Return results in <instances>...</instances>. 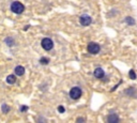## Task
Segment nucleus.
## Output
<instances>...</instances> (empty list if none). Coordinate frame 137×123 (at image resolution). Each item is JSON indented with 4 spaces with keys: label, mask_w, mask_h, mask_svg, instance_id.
<instances>
[{
    "label": "nucleus",
    "mask_w": 137,
    "mask_h": 123,
    "mask_svg": "<svg viewBox=\"0 0 137 123\" xmlns=\"http://www.w3.org/2000/svg\"><path fill=\"white\" fill-rule=\"evenodd\" d=\"M14 72H15V74H16L17 76H22V75H24V73H25V68L22 66V65H17V66L15 68Z\"/></svg>",
    "instance_id": "nucleus-8"
},
{
    "label": "nucleus",
    "mask_w": 137,
    "mask_h": 123,
    "mask_svg": "<svg viewBox=\"0 0 137 123\" xmlns=\"http://www.w3.org/2000/svg\"><path fill=\"white\" fill-rule=\"evenodd\" d=\"M25 10V7L22 2L19 1H14L12 4H11V11L15 14H22Z\"/></svg>",
    "instance_id": "nucleus-1"
},
{
    "label": "nucleus",
    "mask_w": 137,
    "mask_h": 123,
    "mask_svg": "<svg viewBox=\"0 0 137 123\" xmlns=\"http://www.w3.org/2000/svg\"><path fill=\"white\" fill-rule=\"evenodd\" d=\"M26 110H28V107L27 106H23L22 108H21V111H26Z\"/></svg>",
    "instance_id": "nucleus-16"
},
{
    "label": "nucleus",
    "mask_w": 137,
    "mask_h": 123,
    "mask_svg": "<svg viewBox=\"0 0 137 123\" xmlns=\"http://www.w3.org/2000/svg\"><path fill=\"white\" fill-rule=\"evenodd\" d=\"M7 83L9 85H13L16 83V77H15V75H9L8 77H7Z\"/></svg>",
    "instance_id": "nucleus-9"
},
{
    "label": "nucleus",
    "mask_w": 137,
    "mask_h": 123,
    "mask_svg": "<svg viewBox=\"0 0 137 123\" xmlns=\"http://www.w3.org/2000/svg\"><path fill=\"white\" fill-rule=\"evenodd\" d=\"M85 121H86V120H85L84 118H78V119L76 120V122H85Z\"/></svg>",
    "instance_id": "nucleus-17"
},
{
    "label": "nucleus",
    "mask_w": 137,
    "mask_h": 123,
    "mask_svg": "<svg viewBox=\"0 0 137 123\" xmlns=\"http://www.w3.org/2000/svg\"><path fill=\"white\" fill-rule=\"evenodd\" d=\"M125 22H126L128 25H135V20H134V18H132V17H126V18H125Z\"/></svg>",
    "instance_id": "nucleus-13"
},
{
    "label": "nucleus",
    "mask_w": 137,
    "mask_h": 123,
    "mask_svg": "<svg viewBox=\"0 0 137 123\" xmlns=\"http://www.w3.org/2000/svg\"><path fill=\"white\" fill-rule=\"evenodd\" d=\"M129 76H130V78L131 79H136V77H137V76H136V73H135V71L134 70H131L130 72H129Z\"/></svg>",
    "instance_id": "nucleus-10"
},
{
    "label": "nucleus",
    "mask_w": 137,
    "mask_h": 123,
    "mask_svg": "<svg viewBox=\"0 0 137 123\" xmlns=\"http://www.w3.org/2000/svg\"><path fill=\"white\" fill-rule=\"evenodd\" d=\"M6 43H7L9 46H13V44H14V40H13L12 38H8V39H6Z\"/></svg>",
    "instance_id": "nucleus-14"
},
{
    "label": "nucleus",
    "mask_w": 137,
    "mask_h": 123,
    "mask_svg": "<svg viewBox=\"0 0 137 123\" xmlns=\"http://www.w3.org/2000/svg\"><path fill=\"white\" fill-rule=\"evenodd\" d=\"M87 49H88V52H89L90 54H92V55H96V54L100 52L101 47H100V45H99L97 43L90 42V43L88 44V46H87Z\"/></svg>",
    "instance_id": "nucleus-2"
},
{
    "label": "nucleus",
    "mask_w": 137,
    "mask_h": 123,
    "mask_svg": "<svg viewBox=\"0 0 137 123\" xmlns=\"http://www.w3.org/2000/svg\"><path fill=\"white\" fill-rule=\"evenodd\" d=\"M119 120L120 119H119L118 115H116V114H111L107 118V122L108 123H117V122H119Z\"/></svg>",
    "instance_id": "nucleus-7"
},
{
    "label": "nucleus",
    "mask_w": 137,
    "mask_h": 123,
    "mask_svg": "<svg viewBox=\"0 0 137 123\" xmlns=\"http://www.w3.org/2000/svg\"><path fill=\"white\" fill-rule=\"evenodd\" d=\"M79 23L82 26H89L92 23V18L89 16V15H81L80 18H79Z\"/></svg>",
    "instance_id": "nucleus-5"
},
{
    "label": "nucleus",
    "mask_w": 137,
    "mask_h": 123,
    "mask_svg": "<svg viewBox=\"0 0 137 123\" xmlns=\"http://www.w3.org/2000/svg\"><path fill=\"white\" fill-rule=\"evenodd\" d=\"M1 110H2V112H4V114H8V112L10 111V107H9L8 105L3 104V105H2V108H1Z\"/></svg>",
    "instance_id": "nucleus-12"
},
{
    "label": "nucleus",
    "mask_w": 137,
    "mask_h": 123,
    "mask_svg": "<svg viewBox=\"0 0 137 123\" xmlns=\"http://www.w3.org/2000/svg\"><path fill=\"white\" fill-rule=\"evenodd\" d=\"M28 28H29V26H26V27H25V28H24V30H25V31H26V30H27V29H28Z\"/></svg>",
    "instance_id": "nucleus-18"
},
{
    "label": "nucleus",
    "mask_w": 137,
    "mask_h": 123,
    "mask_svg": "<svg viewBox=\"0 0 137 123\" xmlns=\"http://www.w3.org/2000/svg\"><path fill=\"white\" fill-rule=\"evenodd\" d=\"M93 75H94L95 78L101 79V78H103L105 76V72H104V70H103L102 68H96L94 70V72H93Z\"/></svg>",
    "instance_id": "nucleus-6"
},
{
    "label": "nucleus",
    "mask_w": 137,
    "mask_h": 123,
    "mask_svg": "<svg viewBox=\"0 0 137 123\" xmlns=\"http://www.w3.org/2000/svg\"><path fill=\"white\" fill-rule=\"evenodd\" d=\"M40 63H41V64H48V63H49V59L43 57V58L40 59Z\"/></svg>",
    "instance_id": "nucleus-11"
},
{
    "label": "nucleus",
    "mask_w": 137,
    "mask_h": 123,
    "mask_svg": "<svg viewBox=\"0 0 137 123\" xmlns=\"http://www.w3.org/2000/svg\"><path fill=\"white\" fill-rule=\"evenodd\" d=\"M81 96V89L79 87H74L70 91V98L72 100H78Z\"/></svg>",
    "instance_id": "nucleus-3"
},
{
    "label": "nucleus",
    "mask_w": 137,
    "mask_h": 123,
    "mask_svg": "<svg viewBox=\"0 0 137 123\" xmlns=\"http://www.w3.org/2000/svg\"><path fill=\"white\" fill-rule=\"evenodd\" d=\"M41 45H42V47L45 50H50V49H53V47H54V43H53V41H51L49 38L43 39L42 42H41Z\"/></svg>",
    "instance_id": "nucleus-4"
},
{
    "label": "nucleus",
    "mask_w": 137,
    "mask_h": 123,
    "mask_svg": "<svg viewBox=\"0 0 137 123\" xmlns=\"http://www.w3.org/2000/svg\"><path fill=\"white\" fill-rule=\"evenodd\" d=\"M58 111L61 112V114L64 112V107H63V106H59V107H58Z\"/></svg>",
    "instance_id": "nucleus-15"
}]
</instances>
